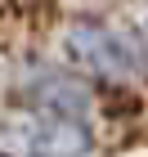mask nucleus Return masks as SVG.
<instances>
[{
  "instance_id": "obj_1",
  "label": "nucleus",
  "mask_w": 148,
  "mask_h": 157,
  "mask_svg": "<svg viewBox=\"0 0 148 157\" xmlns=\"http://www.w3.org/2000/svg\"><path fill=\"white\" fill-rule=\"evenodd\" d=\"M67 59L99 81H139L148 76V45L108 23H76L67 32Z\"/></svg>"
},
{
  "instance_id": "obj_2",
  "label": "nucleus",
  "mask_w": 148,
  "mask_h": 157,
  "mask_svg": "<svg viewBox=\"0 0 148 157\" xmlns=\"http://www.w3.org/2000/svg\"><path fill=\"white\" fill-rule=\"evenodd\" d=\"M0 153L5 157H85L90 130L85 117H63V112H18L0 121Z\"/></svg>"
},
{
  "instance_id": "obj_3",
  "label": "nucleus",
  "mask_w": 148,
  "mask_h": 157,
  "mask_svg": "<svg viewBox=\"0 0 148 157\" xmlns=\"http://www.w3.org/2000/svg\"><path fill=\"white\" fill-rule=\"evenodd\" d=\"M27 94H32V108L63 112V117H85V108H90V90L72 76H59V72H45Z\"/></svg>"
}]
</instances>
